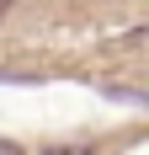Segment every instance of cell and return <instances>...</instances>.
Returning a JSON list of instances; mask_svg holds the SVG:
<instances>
[{
	"label": "cell",
	"mask_w": 149,
	"mask_h": 155,
	"mask_svg": "<svg viewBox=\"0 0 149 155\" xmlns=\"http://www.w3.org/2000/svg\"><path fill=\"white\" fill-rule=\"evenodd\" d=\"M48 155H96V150H48Z\"/></svg>",
	"instance_id": "cell-1"
}]
</instances>
